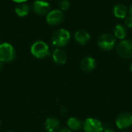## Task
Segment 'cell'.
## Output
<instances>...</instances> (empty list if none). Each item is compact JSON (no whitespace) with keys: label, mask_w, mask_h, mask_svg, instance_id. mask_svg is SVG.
I'll use <instances>...</instances> for the list:
<instances>
[{"label":"cell","mask_w":132,"mask_h":132,"mask_svg":"<svg viewBox=\"0 0 132 132\" xmlns=\"http://www.w3.org/2000/svg\"><path fill=\"white\" fill-rule=\"evenodd\" d=\"M70 40V33L65 29H60L56 31L52 36V43L57 48H62L67 46Z\"/></svg>","instance_id":"6da1fadb"},{"label":"cell","mask_w":132,"mask_h":132,"mask_svg":"<svg viewBox=\"0 0 132 132\" xmlns=\"http://www.w3.org/2000/svg\"><path fill=\"white\" fill-rule=\"evenodd\" d=\"M32 55L37 59H43L50 55L49 46L43 41L39 40L32 43L30 48Z\"/></svg>","instance_id":"7a4b0ae2"},{"label":"cell","mask_w":132,"mask_h":132,"mask_svg":"<svg viewBox=\"0 0 132 132\" xmlns=\"http://www.w3.org/2000/svg\"><path fill=\"white\" fill-rule=\"evenodd\" d=\"M15 57V51L12 45L9 43L0 44V61L9 63L12 61Z\"/></svg>","instance_id":"3957f363"},{"label":"cell","mask_w":132,"mask_h":132,"mask_svg":"<svg viewBox=\"0 0 132 132\" xmlns=\"http://www.w3.org/2000/svg\"><path fill=\"white\" fill-rule=\"evenodd\" d=\"M117 53L124 59H132V41L130 39L121 40L116 46Z\"/></svg>","instance_id":"277c9868"},{"label":"cell","mask_w":132,"mask_h":132,"mask_svg":"<svg viewBox=\"0 0 132 132\" xmlns=\"http://www.w3.org/2000/svg\"><path fill=\"white\" fill-rule=\"evenodd\" d=\"M116 38L108 33L101 35L97 41L98 46L103 50H111L116 46Z\"/></svg>","instance_id":"5b68a950"},{"label":"cell","mask_w":132,"mask_h":132,"mask_svg":"<svg viewBox=\"0 0 132 132\" xmlns=\"http://www.w3.org/2000/svg\"><path fill=\"white\" fill-rule=\"evenodd\" d=\"M84 132H102L103 131V125L101 122L93 118H87L84 124L83 127Z\"/></svg>","instance_id":"8992f818"},{"label":"cell","mask_w":132,"mask_h":132,"mask_svg":"<svg viewBox=\"0 0 132 132\" xmlns=\"http://www.w3.org/2000/svg\"><path fill=\"white\" fill-rule=\"evenodd\" d=\"M63 18H64V15L61 10L53 9V10H50L47 13L46 20L50 26H55L60 24L63 22Z\"/></svg>","instance_id":"52a82bcc"},{"label":"cell","mask_w":132,"mask_h":132,"mask_svg":"<svg viewBox=\"0 0 132 132\" xmlns=\"http://www.w3.org/2000/svg\"><path fill=\"white\" fill-rule=\"evenodd\" d=\"M116 126L121 129H127L132 125V115L130 113L124 112L120 114L115 120Z\"/></svg>","instance_id":"ba28073f"},{"label":"cell","mask_w":132,"mask_h":132,"mask_svg":"<svg viewBox=\"0 0 132 132\" xmlns=\"http://www.w3.org/2000/svg\"><path fill=\"white\" fill-rule=\"evenodd\" d=\"M33 12L39 15H45L50 11V4L43 0H36L32 4Z\"/></svg>","instance_id":"9c48e42d"},{"label":"cell","mask_w":132,"mask_h":132,"mask_svg":"<svg viewBox=\"0 0 132 132\" xmlns=\"http://www.w3.org/2000/svg\"><path fill=\"white\" fill-rule=\"evenodd\" d=\"M52 56L53 61L57 64H64L67 60V55L66 52L60 48H56L54 50Z\"/></svg>","instance_id":"30bf717a"},{"label":"cell","mask_w":132,"mask_h":132,"mask_svg":"<svg viewBox=\"0 0 132 132\" xmlns=\"http://www.w3.org/2000/svg\"><path fill=\"white\" fill-rule=\"evenodd\" d=\"M80 67L85 72H91L96 67V60L90 56L85 57L80 63Z\"/></svg>","instance_id":"8fae6325"},{"label":"cell","mask_w":132,"mask_h":132,"mask_svg":"<svg viewBox=\"0 0 132 132\" xmlns=\"http://www.w3.org/2000/svg\"><path fill=\"white\" fill-rule=\"evenodd\" d=\"M74 39L77 43L80 45H85L90 41V36L84 30H78L74 33Z\"/></svg>","instance_id":"7c38bea8"},{"label":"cell","mask_w":132,"mask_h":132,"mask_svg":"<svg viewBox=\"0 0 132 132\" xmlns=\"http://www.w3.org/2000/svg\"><path fill=\"white\" fill-rule=\"evenodd\" d=\"M44 126L47 132H56L60 128V122L56 118H49L46 120Z\"/></svg>","instance_id":"4fadbf2b"},{"label":"cell","mask_w":132,"mask_h":132,"mask_svg":"<svg viewBox=\"0 0 132 132\" xmlns=\"http://www.w3.org/2000/svg\"><path fill=\"white\" fill-rule=\"evenodd\" d=\"M29 12H30V6L26 2L19 3L15 8V12L19 17L26 16L29 13Z\"/></svg>","instance_id":"5bb4252c"},{"label":"cell","mask_w":132,"mask_h":132,"mask_svg":"<svg viewBox=\"0 0 132 132\" xmlns=\"http://www.w3.org/2000/svg\"><path fill=\"white\" fill-rule=\"evenodd\" d=\"M114 15L118 19H125L128 15V9L123 4H118L114 7Z\"/></svg>","instance_id":"9a60e30c"},{"label":"cell","mask_w":132,"mask_h":132,"mask_svg":"<svg viewBox=\"0 0 132 132\" xmlns=\"http://www.w3.org/2000/svg\"><path fill=\"white\" fill-rule=\"evenodd\" d=\"M67 126L71 131H78L83 127L81 121L77 118H70L67 121Z\"/></svg>","instance_id":"2e32d148"},{"label":"cell","mask_w":132,"mask_h":132,"mask_svg":"<svg viewBox=\"0 0 132 132\" xmlns=\"http://www.w3.org/2000/svg\"><path fill=\"white\" fill-rule=\"evenodd\" d=\"M114 34L115 38L123 40L127 36V29H126L125 26H124L122 25H117L114 28Z\"/></svg>","instance_id":"e0dca14e"},{"label":"cell","mask_w":132,"mask_h":132,"mask_svg":"<svg viewBox=\"0 0 132 132\" xmlns=\"http://www.w3.org/2000/svg\"><path fill=\"white\" fill-rule=\"evenodd\" d=\"M59 5H60L61 11H67L69 9L70 6V2L69 0H60Z\"/></svg>","instance_id":"ac0fdd59"},{"label":"cell","mask_w":132,"mask_h":132,"mask_svg":"<svg viewBox=\"0 0 132 132\" xmlns=\"http://www.w3.org/2000/svg\"><path fill=\"white\" fill-rule=\"evenodd\" d=\"M125 27H127V28H129V29L132 28L131 16H129V17L125 18Z\"/></svg>","instance_id":"d6986e66"},{"label":"cell","mask_w":132,"mask_h":132,"mask_svg":"<svg viewBox=\"0 0 132 132\" xmlns=\"http://www.w3.org/2000/svg\"><path fill=\"white\" fill-rule=\"evenodd\" d=\"M58 132H73L71 130H70L69 128H62L60 129Z\"/></svg>","instance_id":"ffe728a7"},{"label":"cell","mask_w":132,"mask_h":132,"mask_svg":"<svg viewBox=\"0 0 132 132\" xmlns=\"http://www.w3.org/2000/svg\"><path fill=\"white\" fill-rule=\"evenodd\" d=\"M12 1H13L14 2H16V3H23V2H26L28 0H12Z\"/></svg>","instance_id":"44dd1931"},{"label":"cell","mask_w":132,"mask_h":132,"mask_svg":"<svg viewBox=\"0 0 132 132\" xmlns=\"http://www.w3.org/2000/svg\"><path fill=\"white\" fill-rule=\"evenodd\" d=\"M128 12L130 14V16L132 17V4H131L130 7H129V9H128Z\"/></svg>","instance_id":"7402d4cb"},{"label":"cell","mask_w":132,"mask_h":132,"mask_svg":"<svg viewBox=\"0 0 132 132\" xmlns=\"http://www.w3.org/2000/svg\"><path fill=\"white\" fill-rule=\"evenodd\" d=\"M102 132H115L114 130L112 129H106V130H103Z\"/></svg>","instance_id":"603a6c76"},{"label":"cell","mask_w":132,"mask_h":132,"mask_svg":"<svg viewBox=\"0 0 132 132\" xmlns=\"http://www.w3.org/2000/svg\"><path fill=\"white\" fill-rule=\"evenodd\" d=\"M2 62H1V61H0V69L2 68Z\"/></svg>","instance_id":"cb8c5ba5"},{"label":"cell","mask_w":132,"mask_h":132,"mask_svg":"<svg viewBox=\"0 0 132 132\" xmlns=\"http://www.w3.org/2000/svg\"><path fill=\"white\" fill-rule=\"evenodd\" d=\"M130 70L132 72V63L131 64V66H130Z\"/></svg>","instance_id":"d4e9b609"},{"label":"cell","mask_w":132,"mask_h":132,"mask_svg":"<svg viewBox=\"0 0 132 132\" xmlns=\"http://www.w3.org/2000/svg\"><path fill=\"white\" fill-rule=\"evenodd\" d=\"M121 132H127V131H121Z\"/></svg>","instance_id":"484cf974"},{"label":"cell","mask_w":132,"mask_h":132,"mask_svg":"<svg viewBox=\"0 0 132 132\" xmlns=\"http://www.w3.org/2000/svg\"><path fill=\"white\" fill-rule=\"evenodd\" d=\"M8 132H13V131H8Z\"/></svg>","instance_id":"4316f807"},{"label":"cell","mask_w":132,"mask_h":132,"mask_svg":"<svg viewBox=\"0 0 132 132\" xmlns=\"http://www.w3.org/2000/svg\"><path fill=\"white\" fill-rule=\"evenodd\" d=\"M0 125H1V121H0Z\"/></svg>","instance_id":"83f0119b"}]
</instances>
